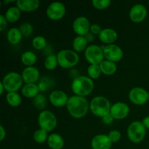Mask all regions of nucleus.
<instances>
[{
  "label": "nucleus",
  "instance_id": "obj_14",
  "mask_svg": "<svg viewBox=\"0 0 149 149\" xmlns=\"http://www.w3.org/2000/svg\"><path fill=\"white\" fill-rule=\"evenodd\" d=\"M68 95L65 92L62 90H54L49 94V100L51 104L57 108H61L66 106L68 103Z\"/></svg>",
  "mask_w": 149,
  "mask_h": 149
},
{
  "label": "nucleus",
  "instance_id": "obj_24",
  "mask_svg": "<svg viewBox=\"0 0 149 149\" xmlns=\"http://www.w3.org/2000/svg\"><path fill=\"white\" fill-rule=\"evenodd\" d=\"M21 11L17 6H13L8 8L4 14V17L10 23H15L20 19Z\"/></svg>",
  "mask_w": 149,
  "mask_h": 149
},
{
  "label": "nucleus",
  "instance_id": "obj_39",
  "mask_svg": "<svg viewBox=\"0 0 149 149\" xmlns=\"http://www.w3.org/2000/svg\"><path fill=\"white\" fill-rule=\"evenodd\" d=\"M0 131H1V134H0V141H2L6 137V130L4 129V127L2 125H0Z\"/></svg>",
  "mask_w": 149,
  "mask_h": 149
},
{
  "label": "nucleus",
  "instance_id": "obj_43",
  "mask_svg": "<svg viewBox=\"0 0 149 149\" xmlns=\"http://www.w3.org/2000/svg\"><path fill=\"white\" fill-rule=\"evenodd\" d=\"M11 2H13V1H3V3H4V4H6V5H7V4H8L9 3H11Z\"/></svg>",
  "mask_w": 149,
  "mask_h": 149
},
{
  "label": "nucleus",
  "instance_id": "obj_38",
  "mask_svg": "<svg viewBox=\"0 0 149 149\" xmlns=\"http://www.w3.org/2000/svg\"><path fill=\"white\" fill-rule=\"evenodd\" d=\"M113 120H114V118L113 117V116L111 113H109V114L106 115V116L102 118V121H103L105 125H111L113 122Z\"/></svg>",
  "mask_w": 149,
  "mask_h": 149
},
{
  "label": "nucleus",
  "instance_id": "obj_33",
  "mask_svg": "<svg viewBox=\"0 0 149 149\" xmlns=\"http://www.w3.org/2000/svg\"><path fill=\"white\" fill-rule=\"evenodd\" d=\"M33 105L38 109H43L47 103V99L45 96L42 94H39L33 100Z\"/></svg>",
  "mask_w": 149,
  "mask_h": 149
},
{
  "label": "nucleus",
  "instance_id": "obj_36",
  "mask_svg": "<svg viewBox=\"0 0 149 149\" xmlns=\"http://www.w3.org/2000/svg\"><path fill=\"white\" fill-rule=\"evenodd\" d=\"M101 31H102L101 27L97 24H93L91 25V26H90V32L91 33H93V35H98L99 36V34L100 33Z\"/></svg>",
  "mask_w": 149,
  "mask_h": 149
},
{
  "label": "nucleus",
  "instance_id": "obj_6",
  "mask_svg": "<svg viewBox=\"0 0 149 149\" xmlns=\"http://www.w3.org/2000/svg\"><path fill=\"white\" fill-rule=\"evenodd\" d=\"M1 82L7 93H15L23 87V80L21 74L10 72L4 76Z\"/></svg>",
  "mask_w": 149,
  "mask_h": 149
},
{
  "label": "nucleus",
  "instance_id": "obj_9",
  "mask_svg": "<svg viewBox=\"0 0 149 149\" xmlns=\"http://www.w3.org/2000/svg\"><path fill=\"white\" fill-rule=\"evenodd\" d=\"M66 9L63 3L55 1L49 4L46 10V15L52 20H61L65 16Z\"/></svg>",
  "mask_w": 149,
  "mask_h": 149
},
{
  "label": "nucleus",
  "instance_id": "obj_19",
  "mask_svg": "<svg viewBox=\"0 0 149 149\" xmlns=\"http://www.w3.org/2000/svg\"><path fill=\"white\" fill-rule=\"evenodd\" d=\"M16 6L21 12L31 13L37 10L40 4L39 0H17L15 1Z\"/></svg>",
  "mask_w": 149,
  "mask_h": 149
},
{
  "label": "nucleus",
  "instance_id": "obj_45",
  "mask_svg": "<svg viewBox=\"0 0 149 149\" xmlns=\"http://www.w3.org/2000/svg\"><path fill=\"white\" fill-rule=\"evenodd\" d=\"M148 4H149V1H148Z\"/></svg>",
  "mask_w": 149,
  "mask_h": 149
},
{
  "label": "nucleus",
  "instance_id": "obj_35",
  "mask_svg": "<svg viewBox=\"0 0 149 149\" xmlns=\"http://www.w3.org/2000/svg\"><path fill=\"white\" fill-rule=\"evenodd\" d=\"M108 136H109V139L111 141L112 143H117L120 141L121 138H122V134L119 131L113 130L109 132Z\"/></svg>",
  "mask_w": 149,
  "mask_h": 149
},
{
  "label": "nucleus",
  "instance_id": "obj_31",
  "mask_svg": "<svg viewBox=\"0 0 149 149\" xmlns=\"http://www.w3.org/2000/svg\"><path fill=\"white\" fill-rule=\"evenodd\" d=\"M102 74L99 65H90L87 68V74L88 77L92 79H97L100 77Z\"/></svg>",
  "mask_w": 149,
  "mask_h": 149
},
{
  "label": "nucleus",
  "instance_id": "obj_20",
  "mask_svg": "<svg viewBox=\"0 0 149 149\" xmlns=\"http://www.w3.org/2000/svg\"><path fill=\"white\" fill-rule=\"evenodd\" d=\"M47 142L51 149H62L64 146V140L59 134L52 133L49 135Z\"/></svg>",
  "mask_w": 149,
  "mask_h": 149
},
{
  "label": "nucleus",
  "instance_id": "obj_2",
  "mask_svg": "<svg viewBox=\"0 0 149 149\" xmlns=\"http://www.w3.org/2000/svg\"><path fill=\"white\" fill-rule=\"evenodd\" d=\"M71 90L75 95L85 97L93 93L94 82L89 77L78 76L74 79L71 83Z\"/></svg>",
  "mask_w": 149,
  "mask_h": 149
},
{
  "label": "nucleus",
  "instance_id": "obj_28",
  "mask_svg": "<svg viewBox=\"0 0 149 149\" xmlns=\"http://www.w3.org/2000/svg\"><path fill=\"white\" fill-rule=\"evenodd\" d=\"M44 65H45V68L47 70H49V71H53V70H55L58 65L57 55L52 54V55H48L45 58V62H44Z\"/></svg>",
  "mask_w": 149,
  "mask_h": 149
},
{
  "label": "nucleus",
  "instance_id": "obj_8",
  "mask_svg": "<svg viewBox=\"0 0 149 149\" xmlns=\"http://www.w3.org/2000/svg\"><path fill=\"white\" fill-rule=\"evenodd\" d=\"M84 57L90 65H100L105 58L103 49L96 45H91L87 47L84 51Z\"/></svg>",
  "mask_w": 149,
  "mask_h": 149
},
{
  "label": "nucleus",
  "instance_id": "obj_27",
  "mask_svg": "<svg viewBox=\"0 0 149 149\" xmlns=\"http://www.w3.org/2000/svg\"><path fill=\"white\" fill-rule=\"evenodd\" d=\"M6 100L7 103L12 107H17L22 103V98L20 95L15 93H7L6 95Z\"/></svg>",
  "mask_w": 149,
  "mask_h": 149
},
{
  "label": "nucleus",
  "instance_id": "obj_22",
  "mask_svg": "<svg viewBox=\"0 0 149 149\" xmlns=\"http://www.w3.org/2000/svg\"><path fill=\"white\" fill-rule=\"evenodd\" d=\"M23 35L20 32L19 28H12L7 31V39L9 43L13 45H17L21 41Z\"/></svg>",
  "mask_w": 149,
  "mask_h": 149
},
{
  "label": "nucleus",
  "instance_id": "obj_21",
  "mask_svg": "<svg viewBox=\"0 0 149 149\" xmlns=\"http://www.w3.org/2000/svg\"><path fill=\"white\" fill-rule=\"evenodd\" d=\"M22 94L27 98H34L39 94V87L36 84H26L22 87Z\"/></svg>",
  "mask_w": 149,
  "mask_h": 149
},
{
  "label": "nucleus",
  "instance_id": "obj_11",
  "mask_svg": "<svg viewBox=\"0 0 149 149\" xmlns=\"http://www.w3.org/2000/svg\"><path fill=\"white\" fill-rule=\"evenodd\" d=\"M148 93L142 87H136L130 91L128 97L132 103L136 106H143L148 101Z\"/></svg>",
  "mask_w": 149,
  "mask_h": 149
},
{
  "label": "nucleus",
  "instance_id": "obj_25",
  "mask_svg": "<svg viewBox=\"0 0 149 149\" xmlns=\"http://www.w3.org/2000/svg\"><path fill=\"white\" fill-rule=\"evenodd\" d=\"M88 42L86 39L85 36H77L74 38L73 41V49L76 52H81L85 51L87 48Z\"/></svg>",
  "mask_w": 149,
  "mask_h": 149
},
{
  "label": "nucleus",
  "instance_id": "obj_29",
  "mask_svg": "<svg viewBox=\"0 0 149 149\" xmlns=\"http://www.w3.org/2000/svg\"><path fill=\"white\" fill-rule=\"evenodd\" d=\"M48 132L47 131L44 130L40 129L35 131L33 134V141L37 143H43L47 141L48 139Z\"/></svg>",
  "mask_w": 149,
  "mask_h": 149
},
{
  "label": "nucleus",
  "instance_id": "obj_23",
  "mask_svg": "<svg viewBox=\"0 0 149 149\" xmlns=\"http://www.w3.org/2000/svg\"><path fill=\"white\" fill-rule=\"evenodd\" d=\"M99 65H100L102 74L107 76L113 75L116 72V70H117V65L116 63L111 62L107 60H104Z\"/></svg>",
  "mask_w": 149,
  "mask_h": 149
},
{
  "label": "nucleus",
  "instance_id": "obj_26",
  "mask_svg": "<svg viewBox=\"0 0 149 149\" xmlns=\"http://www.w3.org/2000/svg\"><path fill=\"white\" fill-rule=\"evenodd\" d=\"M20 61L26 67L33 66L37 61V58L34 52L31 51H26L20 56Z\"/></svg>",
  "mask_w": 149,
  "mask_h": 149
},
{
  "label": "nucleus",
  "instance_id": "obj_4",
  "mask_svg": "<svg viewBox=\"0 0 149 149\" xmlns=\"http://www.w3.org/2000/svg\"><path fill=\"white\" fill-rule=\"evenodd\" d=\"M58 65L63 68H71L76 66L79 61L78 53L71 49H62L57 54Z\"/></svg>",
  "mask_w": 149,
  "mask_h": 149
},
{
  "label": "nucleus",
  "instance_id": "obj_37",
  "mask_svg": "<svg viewBox=\"0 0 149 149\" xmlns=\"http://www.w3.org/2000/svg\"><path fill=\"white\" fill-rule=\"evenodd\" d=\"M7 22L8 21L5 18L4 15H0V31H3L6 29L7 26Z\"/></svg>",
  "mask_w": 149,
  "mask_h": 149
},
{
  "label": "nucleus",
  "instance_id": "obj_34",
  "mask_svg": "<svg viewBox=\"0 0 149 149\" xmlns=\"http://www.w3.org/2000/svg\"><path fill=\"white\" fill-rule=\"evenodd\" d=\"M111 4L110 0H93L92 4L95 9L99 10H103L108 8Z\"/></svg>",
  "mask_w": 149,
  "mask_h": 149
},
{
  "label": "nucleus",
  "instance_id": "obj_5",
  "mask_svg": "<svg viewBox=\"0 0 149 149\" xmlns=\"http://www.w3.org/2000/svg\"><path fill=\"white\" fill-rule=\"evenodd\" d=\"M127 134L131 142L134 143H139L145 138L146 128L143 125L142 122L134 121L128 126Z\"/></svg>",
  "mask_w": 149,
  "mask_h": 149
},
{
  "label": "nucleus",
  "instance_id": "obj_18",
  "mask_svg": "<svg viewBox=\"0 0 149 149\" xmlns=\"http://www.w3.org/2000/svg\"><path fill=\"white\" fill-rule=\"evenodd\" d=\"M98 36L100 42L109 45H112L117 40L118 33L114 29L106 28V29H102Z\"/></svg>",
  "mask_w": 149,
  "mask_h": 149
},
{
  "label": "nucleus",
  "instance_id": "obj_15",
  "mask_svg": "<svg viewBox=\"0 0 149 149\" xmlns=\"http://www.w3.org/2000/svg\"><path fill=\"white\" fill-rule=\"evenodd\" d=\"M129 16L130 20L134 23H138L143 22L147 16L146 8L141 4H135L130 10Z\"/></svg>",
  "mask_w": 149,
  "mask_h": 149
},
{
  "label": "nucleus",
  "instance_id": "obj_12",
  "mask_svg": "<svg viewBox=\"0 0 149 149\" xmlns=\"http://www.w3.org/2000/svg\"><path fill=\"white\" fill-rule=\"evenodd\" d=\"M90 21L84 16H79L74 20L73 23V30L78 36H84L90 32Z\"/></svg>",
  "mask_w": 149,
  "mask_h": 149
},
{
  "label": "nucleus",
  "instance_id": "obj_10",
  "mask_svg": "<svg viewBox=\"0 0 149 149\" xmlns=\"http://www.w3.org/2000/svg\"><path fill=\"white\" fill-rule=\"evenodd\" d=\"M105 60L113 63H117L122 59L124 55L123 50L120 47L115 44L109 45L103 48Z\"/></svg>",
  "mask_w": 149,
  "mask_h": 149
},
{
  "label": "nucleus",
  "instance_id": "obj_13",
  "mask_svg": "<svg viewBox=\"0 0 149 149\" xmlns=\"http://www.w3.org/2000/svg\"><path fill=\"white\" fill-rule=\"evenodd\" d=\"M130 107L127 103L123 102H117L113 103L111 108L110 113L114 119L121 120L124 119L129 115Z\"/></svg>",
  "mask_w": 149,
  "mask_h": 149
},
{
  "label": "nucleus",
  "instance_id": "obj_41",
  "mask_svg": "<svg viewBox=\"0 0 149 149\" xmlns=\"http://www.w3.org/2000/svg\"><path fill=\"white\" fill-rule=\"evenodd\" d=\"M142 123L146 129L149 130V116H146V117H145L143 119Z\"/></svg>",
  "mask_w": 149,
  "mask_h": 149
},
{
  "label": "nucleus",
  "instance_id": "obj_1",
  "mask_svg": "<svg viewBox=\"0 0 149 149\" xmlns=\"http://www.w3.org/2000/svg\"><path fill=\"white\" fill-rule=\"evenodd\" d=\"M66 109L70 116L74 119H81L87 115L90 103L86 97L73 95L68 98Z\"/></svg>",
  "mask_w": 149,
  "mask_h": 149
},
{
  "label": "nucleus",
  "instance_id": "obj_32",
  "mask_svg": "<svg viewBox=\"0 0 149 149\" xmlns=\"http://www.w3.org/2000/svg\"><path fill=\"white\" fill-rule=\"evenodd\" d=\"M19 29H20L23 36H25V37H29V36H30L33 33V26L31 23H27V22L20 24Z\"/></svg>",
  "mask_w": 149,
  "mask_h": 149
},
{
  "label": "nucleus",
  "instance_id": "obj_30",
  "mask_svg": "<svg viewBox=\"0 0 149 149\" xmlns=\"http://www.w3.org/2000/svg\"><path fill=\"white\" fill-rule=\"evenodd\" d=\"M32 46L37 50H42L47 47V40L44 36H36L32 40Z\"/></svg>",
  "mask_w": 149,
  "mask_h": 149
},
{
  "label": "nucleus",
  "instance_id": "obj_3",
  "mask_svg": "<svg viewBox=\"0 0 149 149\" xmlns=\"http://www.w3.org/2000/svg\"><path fill=\"white\" fill-rule=\"evenodd\" d=\"M111 106L110 101L106 97L97 96L90 101V110L93 115L103 118L110 113Z\"/></svg>",
  "mask_w": 149,
  "mask_h": 149
},
{
  "label": "nucleus",
  "instance_id": "obj_17",
  "mask_svg": "<svg viewBox=\"0 0 149 149\" xmlns=\"http://www.w3.org/2000/svg\"><path fill=\"white\" fill-rule=\"evenodd\" d=\"M111 141L109 136L104 134L95 135L91 141V147L93 149H111Z\"/></svg>",
  "mask_w": 149,
  "mask_h": 149
},
{
  "label": "nucleus",
  "instance_id": "obj_16",
  "mask_svg": "<svg viewBox=\"0 0 149 149\" xmlns=\"http://www.w3.org/2000/svg\"><path fill=\"white\" fill-rule=\"evenodd\" d=\"M21 76L25 84H36L40 79L39 71L34 66L26 67Z\"/></svg>",
  "mask_w": 149,
  "mask_h": 149
},
{
  "label": "nucleus",
  "instance_id": "obj_44",
  "mask_svg": "<svg viewBox=\"0 0 149 149\" xmlns=\"http://www.w3.org/2000/svg\"><path fill=\"white\" fill-rule=\"evenodd\" d=\"M148 100H149V93H148Z\"/></svg>",
  "mask_w": 149,
  "mask_h": 149
},
{
  "label": "nucleus",
  "instance_id": "obj_42",
  "mask_svg": "<svg viewBox=\"0 0 149 149\" xmlns=\"http://www.w3.org/2000/svg\"><path fill=\"white\" fill-rule=\"evenodd\" d=\"M0 90H1V92H0V94L1 95H2L3 93H4V90H5V88H4V85H3V84H2V82H0Z\"/></svg>",
  "mask_w": 149,
  "mask_h": 149
},
{
  "label": "nucleus",
  "instance_id": "obj_7",
  "mask_svg": "<svg viewBox=\"0 0 149 149\" xmlns=\"http://www.w3.org/2000/svg\"><path fill=\"white\" fill-rule=\"evenodd\" d=\"M38 125L40 129L44 130L47 132H51L56 127L58 119L52 111L44 110L39 113L38 116Z\"/></svg>",
  "mask_w": 149,
  "mask_h": 149
},
{
  "label": "nucleus",
  "instance_id": "obj_40",
  "mask_svg": "<svg viewBox=\"0 0 149 149\" xmlns=\"http://www.w3.org/2000/svg\"><path fill=\"white\" fill-rule=\"evenodd\" d=\"M94 36L95 35H93V33H91L90 32H89V33L84 36H85L86 39H87V41L88 42V43H89V42H93V41H94V39H95Z\"/></svg>",
  "mask_w": 149,
  "mask_h": 149
}]
</instances>
